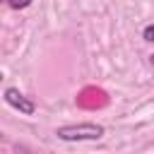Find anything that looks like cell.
Here are the masks:
<instances>
[{
  "mask_svg": "<svg viewBox=\"0 0 154 154\" xmlns=\"http://www.w3.org/2000/svg\"><path fill=\"white\" fill-rule=\"evenodd\" d=\"M142 38H144L147 43H154V24H147V26L142 29Z\"/></svg>",
  "mask_w": 154,
  "mask_h": 154,
  "instance_id": "3957f363",
  "label": "cell"
},
{
  "mask_svg": "<svg viewBox=\"0 0 154 154\" xmlns=\"http://www.w3.org/2000/svg\"><path fill=\"white\" fill-rule=\"evenodd\" d=\"M149 63H152V65H154V53H152V55H149Z\"/></svg>",
  "mask_w": 154,
  "mask_h": 154,
  "instance_id": "5b68a950",
  "label": "cell"
},
{
  "mask_svg": "<svg viewBox=\"0 0 154 154\" xmlns=\"http://www.w3.org/2000/svg\"><path fill=\"white\" fill-rule=\"evenodd\" d=\"M5 101H7L12 108H17L19 113H24V116H34V111H36V103H34L31 99H26L17 87H7V89H5Z\"/></svg>",
  "mask_w": 154,
  "mask_h": 154,
  "instance_id": "7a4b0ae2",
  "label": "cell"
},
{
  "mask_svg": "<svg viewBox=\"0 0 154 154\" xmlns=\"http://www.w3.org/2000/svg\"><path fill=\"white\" fill-rule=\"evenodd\" d=\"M103 125L99 123H75V125H63L55 130L58 140L63 142H96L103 137Z\"/></svg>",
  "mask_w": 154,
  "mask_h": 154,
  "instance_id": "6da1fadb",
  "label": "cell"
},
{
  "mask_svg": "<svg viewBox=\"0 0 154 154\" xmlns=\"http://www.w3.org/2000/svg\"><path fill=\"white\" fill-rule=\"evenodd\" d=\"M7 5H10L12 10H24V7L31 5V0H7Z\"/></svg>",
  "mask_w": 154,
  "mask_h": 154,
  "instance_id": "277c9868",
  "label": "cell"
}]
</instances>
